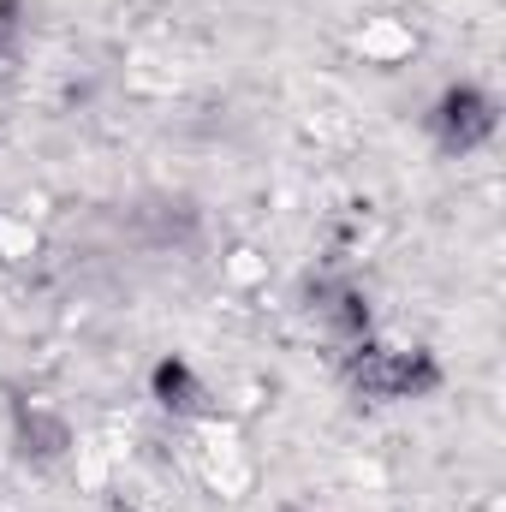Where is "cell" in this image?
<instances>
[{
  "mask_svg": "<svg viewBox=\"0 0 506 512\" xmlns=\"http://www.w3.org/2000/svg\"><path fill=\"white\" fill-rule=\"evenodd\" d=\"M352 382L364 393H376V399H411V393L435 387V364L417 346H370V340H358L352 346Z\"/></svg>",
  "mask_w": 506,
  "mask_h": 512,
  "instance_id": "cell-1",
  "label": "cell"
},
{
  "mask_svg": "<svg viewBox=\"0 0 506 512\" xmlns=\"http://www.w3.org/2000/svg\"><path fill=\"white\" fill-rule=\"evenodd\" d=\"M435 120H441V137H447L453 149H477V143L495 131V102L465 84V90H447V96H441V114H435Z\"/></svg>",
  "mask_w": 506,
  "mask_h": 512,
  "instance_id": "cell-2",
  "label": "cell"
},
{
  "mask_svg": "<svg viewBox=\"0 0 506 512\" xmlns=\"http://www.w3.org/2000/svg\"><path fill=\"white\" fill-rule=\"evenodd\" d=\"M155 399H161L167 411H179V417H203V411H209V393H203V382H197L185 364H161V370H155Z\"/></svg>",
  "mask_w": 506,
  "mask_h": 512,
  "instance_id": "cell-3",
  "label": "cell"
}]
</instances>
